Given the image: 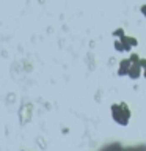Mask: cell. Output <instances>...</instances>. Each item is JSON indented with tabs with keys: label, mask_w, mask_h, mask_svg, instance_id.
<instances>
[{
	"label": "cell",
	"mask_w": 146,
	"mask_h": 151,
	"mask_svg": "<svg viewBox=\"0 0 146 151\" xmlns=\"http://www.w3.org/2000/svg\"><path fill=\"white\" fill-rule=\"evenodd\" d=\"M112 110V118L113 121L118 123L120 126H127L130 121V110L129 106L126 102H120V104H112L110 107Z\"/></svg>",
	"instance_id": "cell-1"
},
{
	"label": "cell",
	"mask_w": 146,
	"mask_h": 151,
	"mask_svg": "<svg viewBox=\"0 0 146 151\" xmlns=\"http://www.w3.org/2000/svg\"><path fill=\"white\" fill-rule=\"evenodd\" d=\"M132 68V61L129 58H124L120 61V68H118V76H129V71Z\"/></svg>",
	"instance_id": "cell-2"
},
{
	"label": "cell",
	"mask_w": 146,
	"mask_h": 151,
	"mask_svg": "<svg viewBox=\"0 0 146 151\" xmlns=\"http://www.w3.org/2000/svg\"><path fill=\"white\" fill-rule=\"evenodd\" d=\"M120 41L122 42V46H124V52H130L132 47L138 46V41H137V38H134V36H124Z\"/></svg>",
	"instance_id": "cell-3"
},
{
	"label": "cell",
	"mask_w": 146,
	"mask_h": 151,
	"mask_svg": "<svg viewBox=\"0 0 146 151\" xmlns=\"http://www.w3.org/2000/svg\"><path fill=\"white\" fill-rule=\"evenodd\" d=\"M141 76H143V69H141V66L140 65H132V68L129 71V77L132 80H137V79H140Z\"/></svg>",
	"instance_id": "cell-4"
},
{
	"label": "cell",
	"mask_w": 146,
	"mask_h": 151,
	"mask_svg": "<svg viewBox=\"0 0 146 151\" xmlns=\"http://www.w3.org/2000/svg\"><path fill=\"white\" fill-rule=\"evenodd\" d=\"M124 36H126V33H124L122 28H116V30L113 32V38H120V40H122Z\"/></svg>",
	"instance_id": "cell-5"
},
{
	"label": "cell",
	"mask_w": 146,
	"mask_h": 151,
	"mask_svg": "<svg viewBox=\"0 0 146 151\" xmlns=\"http://www.w3.org/2000/svg\"><path fill=\"white\" fill-rule=\"evenodd\" d=\"M129 60L132 61V65H140V61H141V58L138 57V54H130Z\"/></svg>",
	"instance_id": "cell-6"
},
{
	"label": "cell",
	"mask_w": 146,
	"mask_h": 151,
	"mask_svg": "<svg viewBox=\"0 0 146 151\" xmlns=\"http://www.w3.org/2000/svg\"><path fill=\"white\" fill-rule=\"evenodd\" d=\"M113 46H115L116 52H124V46H122V42L120 40H116L115 42H113Z\"/></svg>",
	"instance_id": "cell-7"
},
{
	"label": "cell",
	"mask_w": 146,
	"mask_h": 151,
	"mask_svg": "<svg viewBox=\"0 0 146 151\" xmlns=\"http://www.w3.org/2000/svg\"><path fill=\"white\" fill-rule=\"evenodd\" d=\"M140 66H141V69H146V58H141V61H140Z\"/></svg>",
	"instance_id": "cell-8"
},
{
	"label": "cell",
	"mask_w": 146,
	"mask_h": 151,
	"mask_svg": "<svg viewBox=\"0 0 146 151\" xmlns=\"http://www.w3.org/2000/svg\"><path fill=\"white\" fill-rule=\"evenodd\" d=\"M140 11H141V13H143V16L146 17V3H145V5H141V8H140Z\"/></svg>",
	"instance_id": "cell-9"
},
{
	"label": "cell",
	"mask_w": 146,
	"mask_h": 151,
	"mask_svg": "<svg viewBox=\"0 0 146 151\" xmlns=\"http://www.w3.org/2000/svg\"><path fill=\"white\" fill-rule=\"evenodd\" d=\"M143 77H145V79H146V69H145V71H143Z\"/></svg>",
	"instance_id": "cell-10"
}]
</instances>
